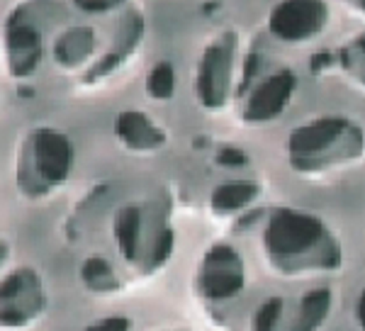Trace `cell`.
I'll return each instance as SVG.
<instances>
[{
  "label": "cell",
  "instance_id": "1",
  "mask_svg": "<svg viewBox=\"0 0 365 331\" xmlns=\"http://www.w3.org/2000/svg\"><path fill=\"white\" fill-rule=\"evenodd\" d=\"M263 248H266L270 265L280 268L282 273H297L302 261H309L314 253L329 268H336L341 251L336 241L324 229V222L307 212L280 207L270 215L263 229Z\"/></svg>",
  "mask_w": 365,
  "mask_h": 331
},
{
  "label": "cell",
  "instance_id": "2",
  "mask_svg": "<svg viewBox=\"0 0 365 331\" xmlns=\"http://www.w3.org/2000/svg\"><path fill=\"white\" fill-rule=\"evenodd\" d=\"M71 163L68 141L61 134H34L22 156V185L32 195H44L66 180Z\"/></svg>",
  "mask_w": 365,
  "mask_h": 331
},
{
  "label": "cell",
  "instance_id": "3",
  "mask_svg": "<svg viewBox=\"0 0 365 331\" xmlns=\"http://www.w3.org/2000/svg\"><path fill=\"white\" fill-rule=\"evenodd\" d=\"M363 139L356 124L344 117H322L309 124H302L297 132L290 134V156L295 168H322L324 153L329 146L344 144V141Z\"/></svg>",
  "mask_w": 365,
  "mask_h": 331
},
{
  "label": "cell",
  "instance_id": "4",
  "mask_svg": "<svg viewBox=\"0 0 365 331\" xmlns=\"http://www.w3.org/2000/svg\"><path fill=\"white\" fill-rule=\"evenodd\" d=\"M44 290L42 277L29 268H17L0 282V327L25 329L42 317Z\"/></svg>",
  "mask_w": 365,
  "mask_h": 331
},
{
  "label": "cell",
  "instance_id": "5",
  "mask_svg": "<svg viewBox=\"0 0 365 331\" xmlns=\"http://www.w3.org/2000/svg\"><path fill=\"white\" fill-rule=\"evenodd\" d=\"M244 263L227 244H217L202 258L197 273V290L207 302H227L244 287Z\"/></svg>",
  "mask_w": 365,
  "mask_h": 331
},
{
  "label": "cell",
  "instance_id": "6",
  "mask_svg": "<svg viewBox=\"0 0 365 331\" xmlns=\"http://www.w3.org/2000/svg\"><path fill=\"white\" fill-rule=\"evenodd\" d=\"M234 66V41L232 37H222L207 46L197 68V96L207 108H222L227 103L229 86H232Z\"/></svg>",
  "mask_w": 365,
  "mask_h": 331
},
{
  "label": "cell",
  "instance_id": "7",
  "mask_svg": "<svg viewBox=\"0 0 365 331\" xmlns=\"http://www.w3.org/2000/svg\"><path fill=\"white\" fill-rule=\"evenodd\" d=\"M327 17L324 0H282L270 17V32L285 41H302L319 34Z\"/></svg>",
  "mask_w": 365,
  "mask_h": 331
},
{
  "label": "cell",
  "instance_id": "8",
  "mask_svg": "<svg viewBox=\"0 0 365 331\" xmlns=\"http://www.w3.org/2000/svg\"><path fill=\"white\" fill-rule=\"evenodd\" d=\"M292 91H295V76L280 71V73L270 76L251 93L249 103H246L244 117L249 122H268L278 117L285 105L290 103Z\"/></svg>",
  "mask_w": 365,
  "mask_h": 331
},
{
  "label": "cell",
  "instance_id": "9",
  "mask_svg": "<svg viewBox=\"0 0 365 331\" xmlns=\"http://www.w3.org/2000/svg\"><path fill=\"white\" fill-rule=\"evenodd\" d=\"M329 310H331V292L327 287L312 290L309 295H304L302 302H299L297 319L290 331H317L322 327L324 319H327Z\"/></svg>",
  "mask_w": 365,
  "mask_h": 331
},
{
  "label": "cell",
  "instance_id": "10",
  "mask_svg": "<svg viewBox=\"0 0 365 331\" xmlns=\"http://www.w3.org/2000/svg\"><path fill=\"white\" fill-rule=\"evenodd\" d=\"M256 193H258L256 183H249V180L227 183V185H222L220 190L215 193L212 203H215V207H220V210H239V207H244L246 203H251V200L256 198Z\"/></svg>",
  "mask_w": 365,
  "mask_h": 331
},
{
  "label": "cell",
  "instance_id": "11",
  "mask_svg": "<svg viewBox=\"0 0 365 331\" xmlns=\"http://www.w3.org/2000/svg\"><path fill=\"white\" fill-rule=\"evenodd\" d=\"M280 312H282V302L280 300H270L256 312L253 317V331H273L275 324L280 322Z\"/></svg>",
  "mask_w": 365,
  "mask_h": 331
},
{
  "label": "cell",
  "instance_id": "12",
  "mask_svg": "<svg viewBox=\"0 0 365 331\" xmlns=\"http://www.w3.org/2000/svg\"><path fill=\"white\" fill-rule=\"evenodd\" d=\"M356 319L358 324H361V329L365 331V290L361 292V297H358V307H356Z\"/></svg>",
  "mask_w": 365,
  "mask_h": 331
}]
</instances>
